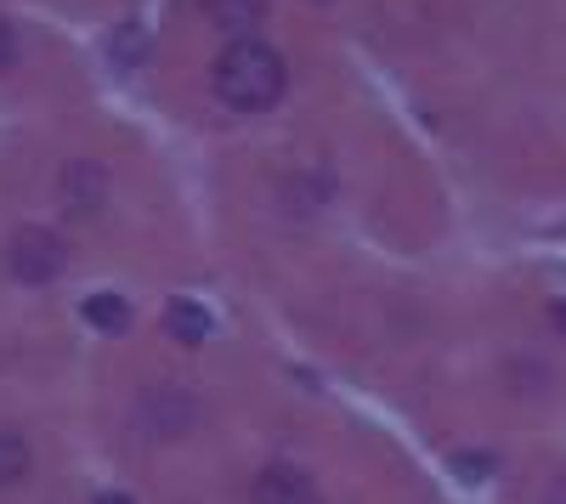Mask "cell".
Returning <instances> with one entry per match:
<instances>
[{"mask_svg": "<svg viewBox=\"0 0 566 504\" xmlns=\"http://www.w3.org/2000/svg\"><path fill=\"white\" fill-rule=\"evenodd\" d=\"M23 476H29V442L12 426H0V487H12Z\"/></svg>", "mask_w": 566, "mask_h": 504, "instance_id": "obj_9", "label": "cell"}, {"mask_svg": "<svg viewBox=\"0 0 566 504\" xmlns=\"http://www.w3.org/2000/svg\"><path fill=\"white\" fill-rule=\"evenodd\" d=\"M165 329H170L181 346H205V340H210V312H205L199 301H170Z\"/></svg>", "mask_w": 566, "mask_h": 504, "instance_id": "obj_7", "label": "cell"}, {"mask_svg": "<svg viewBox=\"0 0 566 504\" xmlns=\"http://www.w3.org/2000/svg\"><path fill=\"white\" fill-rule=\"evenodd\" d=\"M80 317H85L91 329H103V335H119V329L130 324V306H125L119 295H108V290H103V295H91V301L80 306Z\"/></svg>", "mask_w": 566, "mask_h": 504, "instance_id": "obj_8", "label": "cell"}, {"mask_svg": "<svg viewBox=\"0 0 566 504\" xmlns=\"http://www.w3.org/2000/svg\"><path fill=\"white\" fill-rule=\"evenodd\" d=\"M136 420L148 426L154 437H181V426L193 420V402H187L176 386H154L148 397H142V408H136Z\"/></svg>", "mask_w": 566, "mask_h": 504, "instance_id": "obj_3", "label": "cell"}, {"mask_svg": "<svg viewBox=\"0 0 566 504\" xmlns=\"http://www.w3.org/2000/svg\"><path fill=\"white\" fill-rule=\"evenodd\" d=\"M91 504H136V498H125V493H97Z\"/></svg>", "mask_w": 566, "mask_h": 504, "instance_id": "obj_11", "label": "cell"}, {"mask_svg": "<svg viewBox=\"0 0 566 504\" xmlns=\"http://www.w3.org/2000/svg\"><path fill=\"white\" fill-rule=\"evenodd\" d=\"M549 317H555V329H566V301H555V306H549Z\"/></svg>", "mask_w": 566, "mask_h": 504, "instance_id": "obj_12", "label": "cell"}, {"mask_svg": "<svg viewBox=\"0 0 566 504\" xmlns=\"http://www.w3.org/2000/svg\"><path fill=\"white\" fill-rule=\"evenodd\" d=\"M12 63H18V34H12V23H0V74Z\"/></svg>", "mask_w": 566, "mask_h": 504, "instance_id": "obj_10", "label": "cell"}, {"mask_svg": "<svg viewBox=\"0 0 566 504\" xmlns=\"http://www.w3.org/2000/svg\"><path fill=\"white\" fill-rule=\"evenodd\" d=\"M283 80H290L283 74V57L255 34L227 40V52L216 57V97L239 114H266L283 97Z\"/></svg>", "mask_w": 566, "mask_h": 504, "instance_id": "obj_1", "label": "cell"}, {"mask_svg": "<svg viewBox=\"0 0 566 504\" xmlns=\"http://www.w3.org/2000/svg\"><path fill=\"white\" fill-rule=\"evenodd\" d=\"M103 193H108V181H103V170L97 165H69L63 170V210L69 216H97L103 210Z\"/></svg>", "mask_w": 566, "mask_h": 504, "instance_id": "obj_4", "label": "cell"}, {"mask_svg": "<svg viewBox=\"0 0 566 504\" xmlns=\"http://www.w3.org/2000/svg\"><path fill=\"white\" fill-rule=\"evenodd\" d=\"M199 7H205V18H210L216 29H227V34H244V29H255V23H261L266 0H199Z\"/></svg>", "mask_w": 566, "mask_h": 504, "instance_id": "obj_6", "label": "cell"}, {"mask_svg": "<svg viewBox=\"0 0 566 504\" xmlns=\"http://www.w3.org/2000/svg\"><path fill=\"white\" fill-rule=\"evenodd\" d=\"M7 266L23 284H52L63 272V239L45 233V227H23V233L12 239V250H7Z\"/></svg>", "mask_w": 566, "mask_h": 504, "instance_id": "obj_2", "label": "cell"}, {"mask_svg": "<svg viewBox=\"0 0 566 504\" xmlns=\"http://www.w3.org/2000/svg\"><path fill=\"white\" fill-rule=\"evenodd\" d=\"M255 504H317V493H312V482L301 476V471H290V465H266L261 476H255V493H250Z\"/></svg>", "mask_w": 566, "mask_h": 504, "instance_id": "obj_5", "label": "cell"}]
</instances>
